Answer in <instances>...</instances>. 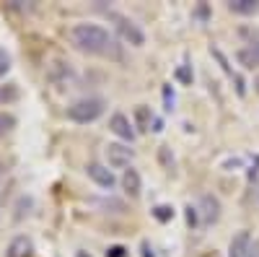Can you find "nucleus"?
I'll use <instances>...</instances> for the list:
<instances>
[{"instance_id": "nucleus-1", "label": "nucleus", "mask_w": 259, "mask_h": 257, "mask_svg": "<svg viewBox=\"0 0 259 257\" xmlns=\"http://www.w3.org/2000/svg\"><path fill=\"white\" fill-rule=\"evenodd\" d=\"M70 42L89 55H104V57H122L117 39L99 24H75L70 29Z\"/></svg>"}, {"instance_id": "nucleus-5", "label": "nucleus", "mask_w": 259, "mask_h": 257, "mask_svg": "<svg viewBox=\"0 0 259 257\" xmlns=\"http://www.w3.org/2000/svg\"><path fill=\"white\" fill-rule=\"evenodd\" d=\"M85 174H89L99 187H104V190H112L114 187V174H112V169H106L104 164H99V161H91L89 166H85Z\"/></svg>"}, {"instance_id": "nucleus-16", "label": "nucleus", "mask_w": 259, "mask_h": 257, "mask_svg": "<svg viewBox=\"0 0 259 257\" xmlns=\"http://www.w3.org/2000/svg\"><path fill=\"white\" fill-rule=\"evenodd\" d=\"M153 216L158 218V221H171V218H174V208H168V205H156L153 208Z\"/></svg>"}, {"instance_id": "nucleus-12", "label": "nucleus", "mask_w": 259, "mask_h": 257, "mask_svg": "<svg viewBox=\"0 0 259 257\" xmlns=\"http://www.w3.org/2000/svg\"><path fill=\"white\" fill-rule=\"evenodd\" d=\"M228 8L233 13H241V16H251L259 11V0H231Z\"/></svg>"}, {"instance_id": "nucleus-25", "label": "nucleus", "mask_w": 259, "mask_h": 257, "mask_svg": "<svg viewBox=\"0 0 259 257\" xmlns=\"http://www.w3.org/2000/svg\"><path fill=\"white\" fill-rule=\"evenodd\" d=\"M254 89H256V94H259V76H256V81H254Z\"/></svg>"}, {"instance_id": "nucleus-19", "label": "nucleus", "mask_w": 259, "mask_h": 257, "mask_svg": "<svg viewBox=\"0 0 259 257\" xmlns=\"http://www.w3.org/2000/svg\"><path fill=\"white\" fill-rule=\"evenodd\" d=\"M8 68H11V55L6 50H0V76H6Z\"/></svg>"}, {"instance_id": "nucleus-14", "label": "nucleus", "mask_w": 259, "mask_h": 257, "mask_svg": "<svg viewBox=\"0 0 259 257\" xmlns=\"http://www.w3.org/2000/svg\"><path fill=\"white\" fill-rule=\"evenodd\" d=\"M16 99H18V86L16 83L0 86V104H8V101H16Z\"/></svg>"}, {"instance_id": "nucleus-15", "label": "nucleus", "mask_w": 259, "mask_h": 257, "mask_svg": "<svg viewBox=\"0 0 259 257\" xmlns=\"http://www.w3.org/2000/svg\"><path fill=\"white\" fill-rule=\"evenodd\" d=\"M16 127V117L11 112H0V138H6Z\"/></svg>"}, {"instance_id": "nucleus-20", "label": "nucleus", "mask_w": 259, "mask_h": 257, "mask_svg": "<svg viewBox=\"0 0 259 257\" xmlns=\"http://www.w3.org/2000/svg\"><path fill=\"white\" fill-rule=\"evenodd\" d=\"M163 104L168 112L174 109V91H171V86H163Z\"/></svg>"}, {"instance_id": "nucleus-26", "label": "nucleus", "mask_w": 259, "mask_h": 257, "mask_svg": "<svg viewBox=\"0 0 259 257\" xmlns=\"http://www.w3.org/2000/svg\"><path fill=\"white\" fill-rule=\"evenodd\" d=\"M0 179H3V166H0Z\"/></svg>"}, {"instance_id": "nucleus-7", "label": "nucleus", "mask_w": 259, "mask_h": 257, "mask_svg": "<svg viewBox=\"0 0 259 257\" xmlns=\"http://www.w3.org/2000/svg\"><path fill=\"white\" fill-rule=\"evenodd\" d=\"M109 130H112L114 135H119L122 140H130V143L135 140V130H133V125H130V120H127L122 112L112 115V120H109Z\"/></svg>"}, {"instance_id": "nucleus-4", "label": "nucleus", "mask_w": 259, "mask_h": 257, "mask_svg": "<svg viewBox=\"0 0 259 257\" xmlns=\"http://www.w3.org/2000/svg\"><path fill=\"white\" fill-rule=\"evenodd\" d=\"M106 159H109V166L124 169V166H130V161L135 159V151L130 145H122V143H109L106 145Z\"/></svg>"}, {"instance_id": "nucleus-6", "label": "nucleus", "mask_w": 259, "mask_h": 257, "mask_svg": "<svg viewBox=\"0 0 259 257\" xmlns=\"http://www.w3.org/2000/svg\"><path fill=\"white\" fill-rule=\"evenodd\" d=\"M251 234L249 231H239L236 237L231 239V247H228V254L231 257H251Z\"/></svg>"}, {"instance_id": "nucleus-23", "label": "nucleus", "mask_w": 259, "mask_h": 257, "mask_svg": "<svg viewBox=\"0 0 259 257\" xmlns=\"http://www.w3.org/2000/svg\"><path fill=\"white\" fill-rule=\"evenodd\" d=\"M233 81H236V91H239V96H244V81L239 76H233Z\"/></svg>"}, {"instance_id": "nucleus-27", "label": "nucleus", "mask_w": 259, "mask_h": 257, "mask_svg": "<svg viewBox=\"0 0 259 257\" xmlns=\"http://www.w3.org/2000/svg\"><path fill=\"white\" fill-rule=\"evenodd\" d=\"M254 47H256V50H259V42H256V45H254Z\"/></svg>"}, {"instance_id": "nucleus-3", "label": "nucleus", "mask_w": 259, "mask_h": 257, "mask_svg": "<svg viewBox=\"0 0 259 257\" xmlns=\"http://www.w3.org/2000/svg\"><path fill=\"white\" fill-rule=\"evenodd\" d=\"M109 21L114 24V29L119 31V36L127 42V45H133V47H143L145 45V34L138 29V24L133 18H127L117 11H109Z\"/></svg>"}, {"instance_id": "nucleus-2", "label": "nucleus", "mask_w": 259, "mask_h": 257, "mask_svg": "<svg viewBox=\"0 0 259 257\" xmlns=\"http://www.w3.org/2000/svg\"><path fill=\"white\" fill-rule=\"evenodd\" d=\"M104 99H78L75 104H70L68 106V117L73 120V122H80V125H85V122H94V120H99L101 115H104Z\"/></svg>"}, {"instance_id": "nucleus-8", "label": "nucleus", "mask_w": 259, "mask_h": 257, "mask_svg": "<svg viewBox=\"0 0 259 257\" xmlns=\"http://www.w3.org/2000/svg\"><path fill=\"white\" fill-rule=\"evenodd\" d=\"M221 218V200L215 195H202V221L210 226Z\"/></svg>"}, {"instance_id": "nucleus-21", "label": "nucleus", "mask_w": 259, "mask_h": 257, "mask_svg": "<svg viewBox=\"0 0 259 257\" xmlns=\"http://www.w3.org/2000/svg\"><path fill=\"white\" fill-rule=\"evenodd\" d=\"M187 224H189L192 229L197 226V208H192V205L187 208Z\"/></svg>"}, {"instance_id": "nucleus-11", "label": "nucleus", "mask_w": 259, "mask_h": 257, "mask_svg": "<svg viewBox=\"0 0 259 257\" xmlns=\"http://www.w3.org/2000/svg\"><path fill=\"white\" fill-rule=\"evenodd\" d=\"M236 60H239L244 68H256V65H259V50H256L254 45H251V47H244V50L236 52Z\"/></svg>"}, {"instance_id": "nucleus-24", "label": "nucleus", "mask_w": 259, "mask_h": 257, "mask_svg": "<svg viewBox=\"0 0 259 257\" xmlns=\"http://www.w3.org/2000/svg\"><path fill=\"white\" fill-rule=\"evenodd\" d=\"M75 257H91V254H89V252H78Z\"/></svg>"}, {"instance_id": "nucleus-10", "label": "nucleus", "mask_w": 259, "mask_h": 257, "mask_svg": "<svg viewBox=\"0 0 259 257\" xmlns=\"http://www.w3.org/2000/svg\"><path fill=\"white\" fill-rule=\"evenodd\" d=\"M31 252H34V244H31L29 237H16V239L8 244L6 257H31Z\"/></svg>"}, {"instance_id": "nucleus-22", "label": "nucleus", "mask_w": 259, "mask_h": 257, "mask_svg": "<svg viewBox=\"0 0 259 257\" xmlns=\"http://www.w3.org/2000/svg\"><path fill=\"white\" fill-rule=\"evenodd\" d=\"M106 257H124V247H112L106 252Z\"/></svg>"}, {"instance_id": "nucleus-13", "label": "nucleus", "mask_w": 259, "mask_h": 257, "mask_svg": "<svg viewBox=\"0 0 259 257\" xmlns=\"http://www.w3.org/2000/svg\"><path fill=\"white\" fill-rule=\"evenodd\" d=\"M135 120H138V130H140V133H145V130H150L153 115H150L148 106H138V109H135Z\"/></svg>"}, {"instance_id": "nucleus-18", "label": "nucleus", "mask_w": 259, "mask_h": 257, "mask_svg": "<svg viewBox=\"0 0 259 257\" xmlns=\"http://www.w3.org/2000/svg\"><path fill=\"white\" fill-rule=\"evenodd\" d=\"M210 52H212V55H215V57H218V62H221V68H223V70H226V73H228V76H233V70H231V65H228V60H226V57H223V52H221V50H218V47H212V50H210Z\"/></svg>"}, {"instance_id": "nucleus-9", "label": "nucleus", "mask_w": 259, "mask_h": 257, "mask_svg": "<svg viewBox=\"0 0 259 257\" xmlns=\"http://www.w3.org/2000/svg\"><path fill=\"white\" fill-rule=\"evenodd\" d=\"M122 187L130 198H138L140 195V190H143V182H140V174H138V169H124V174H122Z\"/></svg>"}, {"instance_id": "nucleus-17", "label": "nucleus", "mask_w": 259, "mask_h": 257, "mask_svg": "<svg viewBox=\"0 0 259 257\" xmlns=\"http://www.w3.org/2000/svg\"><path fill=\"white\" fill-rule=\"evenodd\" d=\"M177 78H179L184 86H192V70H189V65H179V68H177Z\"/></svg>"}]
</instances>
